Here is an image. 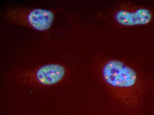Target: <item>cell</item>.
I'll return each mask as SVG.
<instances>
[{
  "mask_svg": "<svg viewBox=\"0 0 154 115\" xmlns=\"http://www.w3.org/2000/svg\"><path fill=\"white\" fill-rule=\"evenodd\" d=\"M69 73L66 65L52 62L23 70L17 77L23 84L35 88L45 89L61 85L68 79Z\"/></svg>",
  "mask_w": 154,
  "mask_h": 115,
  "instance_id": "cell-2",
  "label": "cell"
},
{
  "mask_svg": "<svg viewBox=\"0 0 154 115\" xmlns=\"http://www.w3.org/2000/svg\"><path fill=\"white\" fill-rule=\"evenodd\" d=\"M56 14L53 9L15 7L8 9L4 17L9 23L45 32L53 25Z\"/></svg>",
  "mask_w": 154,
  "mask_h": 115,
  "instance_id": "cell-3",
  "label": "cell"
},
{
  "mask_svg": "<svg viewBox=\"0 0 154 115\" xmlns=\"http://www.w3.org/2000/svg\"><path fill=\"white\" fill-rule=\"evenodd\" d=\"M95 71L117 106L127 114H137L152 88L148 77L137 66L117 58L99 59Z\"/></svg>",
  "mask_w": 154,
  "mask_h": 115,
  "instance_id": "cell-1",
  "label": "cell"
},
{
  "mask_svg": "<svg viewBox=\"0 0 154 115\" xmlns=\"http://www.w3.org/2000/svg\"><path fill=\"white\" fill-rule=\"evenodd\" d=\"M112 17L116 25L122 28L147 26L154 22V8L122 2L116 6Z\"/></svg>",
  "mask_w": 154,
  "mask_h": 115,
  "instance_id": "cell-4",
  "label": "cell"
}]
</instances>
